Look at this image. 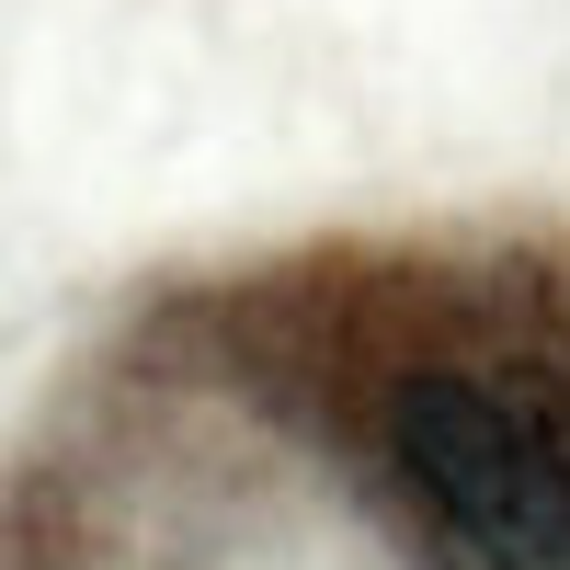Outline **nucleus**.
Instances as JSON below:
<instances>
[{"instance_id":"nucleus-1","label":"nucleus","mask_w":570,"mask_h":570,"mask_svg":"<svg viewBox=\"0 0 570 570\" xmlns=\"http://www.w3.org/2000/svg\"><path fill=\"white\" fill-rule=\"evenodd\" d=\"M400 456H411V480L434 491L502 570H570V468L491 389L411 376V389H400Z\"/></svg>"}]
</instances>
